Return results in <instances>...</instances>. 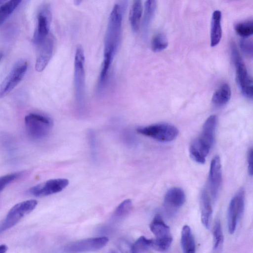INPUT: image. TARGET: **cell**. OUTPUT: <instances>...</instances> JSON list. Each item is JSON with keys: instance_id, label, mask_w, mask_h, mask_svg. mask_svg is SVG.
Masks as SVG:
<instances>
[{"instance_id": "obj_1", "label": "cell", "mask_w": 253, "mask_h": 253, "mask_svg": "<svg viewBox=\"0 0 253 253\" xmlns=\"http://www.w3.org/2000/svg\"><path fill=\"white\" fill-rule=\"evenodd\" d=\"M122 8L118 4L113 7L109 18L105 37L103 62L111 65L118 50L121 37Z\"/></svg>"}, {"instance_id": "obj_14", "label": "cell", "mask_w": 253, "mask_h": 253, "mask_svg": "<svg viewBox=\"0 0 253 253\" xmlns=\"http://www.w3.org/2000/svg\"><path fill=\"white\" fill-rule=\"evenodd\" d=\"M185 201V195L180 188L173 187L166 192L164 206L166 212L169 215L175 213Z\"/></svg>"}, {"instance_id": "obj_32", "label": "cell", "mask_w": 253, "mask_h": 253, "mask_svg": "<svg viewBox=\"0 0 253 253\" xmlns=\"http://www.w3.org/2000/svg\"><path fill=\"white\" fill-rule=\"evenodd\" d=\"M247 162L249 173L252 176L253 175V149L252 148L248 151Z\"/></svg>"}, {"instance_id": "obj_17", "label": "cell", "mask_w": 253, "mask_h": 253, "mask_svg": "<svg viewBox=\"0 0 253 253\" xmlns=\"http://www.w3.org/2000/svg\"><path fill=\"white\" fill-rule=\"evenodd\" d=\"M222 13L220 10H214L211 16V46L214 47L220 42L222 38L221 24Z\"/></svg>"}, {"instance_id": "obj_7", "label": "cell", "mask_w": 253, "mask_h": 253, "mask_svg": "<svg viewBox=\"0 0 253 253\" xmlns=\"http://www.w3.org/2000/svg\"><path fill=\"white\" fill-rule=\"evenodd\" d=\"M38 204L36 200H28L14 205L0 223V233L16 225L25 215L31 212Z\"/></svg>"}, {"instance_id": "obj_23", "label": "cell", "mask_w": 253, "mask_h": 253, "mask_svg": "<svg viewBox=\"0 0 253 253\" xmlns=\"http://www.w3.org/2000/svg\"><path fill=\"white\" fill-rule=\"evenodd\" d=\"M22 0H9L0 6V26L13 12Z\"/></svg>"}, {"instance_id": "obj_36", "label": "cell", "mask_w": 253, "mask_h": 253, "mask_svg": "<svg viewBox=\"0 0 253 253\" xmlns=\"http://www.w3.org/2000/svg\"><path fill=\"white\" fill-rule=\"evenodd\" d=\"M6 0H0V5L4 3Z\"/></svg>"}, {"instance_id": "obj_9", "label": "cell", "mask_w": 253, "mask_h": 253, "mask_svg": "<svg viewBox=\"0 0 253 253\" xmlns=\"http://www.w3.org/2000/svg\"><path fill=\"white\" fill-rule=\"evenodd\" d=\"M27 62L25 60L17 61L4 80L0 84V98L9 93L21 81L27 71Z\"/></svg>"}, {"instance_id": "obj_3", "label": "cell", "mask_w": 253, "mask_h": 253, "mask_svg": "<svg viewBox=\"0 0 253 253\" xmlns=\"http://www.w3.org/2000/svg\"><path fill=\"white\" fill-rule=\"evenodd\" d=\"M231 55L236 68V81L243 95L249 98H253V79L248 74V71L241 56L239 50L232 42L230 45Z\"/></svg>"}, {"instance_id": "obj_19", "label": "cell", "mask_w": 253, "mask_h": 253, "mask_svg": "<svg viewBox=\"0 0 253 253\" xmlns=\"http://www.w3.org/2000/svg\"><path fill=\"white\" fill-rule=\"evenodd\" d=\"M231 96V90L227 84H223L215 91L212 97V104L217 107L226 105Z\"/></svg>"}, {"instance_id": "obj_5", "label": "cell", "mask_w": 253, "mask_h": 253, "mask_svg": "<svg viewBox=\"0 0 253 253\" xmlns=\"http://www.w3.org/2000/svg\"><path fill=\"white\" fill-rule=\"evenodd\" d=\"M150 228L156 237L153 239V250L160 252L167 250L171 245L172 238L169 227L160 215L155 216L150 224Z\"/></svg>"}, {"instance_id": "obj_11", "label": "cell", "mask_w": 253, "mask_h": 253, "mask_svg": "<svg viewBox=\"0 0 253 253\" xmlns=\"http://www.w3.org/2000/svg\"><path fill=\"white\" fill-rule=\"evenodd\" d=\"M51 21L50 9L48 6L44 5L41 8L37 16V25L33 38V42L36 46L49 36Z\"/></svg>"}, {"instance_id": "obj_18", "label": "cell", "mask_w": 253, "mask_h": 253, "mask_svg": "<svg viewBox=\"0 0 253 253\" xmlns=\"http://www.w3.org/2000/svg\"><path fill=\"white\" fill-rule=\"evenodd\" d=\"M216 125V116L212 115L209 116L203 125L202 132L200 137L213 145Z\"/></svg>"}, {"instance_id": "obj_8", "label": "cell", "mask_w": 253, "mask_h": 253, "mask_svg": "<svg viewBox=\"0 0 253 253\" xmlns=\"http://www.w3.org/2000/svg\"><path fill=\"white\" fill-rule=\"evenodd\" d=\"M245 205V191L241 188L231 200L227 210V226L230 234H233L243 213Z\"/></svg>"}, {"instance_id": "obj_35", "label": "cell", "mask_w": 253, "mask_h": 253, "mask_svg": "<svg viewBox=\"0 0 253 253\" xmlns=\"http://www.w3.org/2000/svg\"><path fill=\"white\" fill-rule=\"evenodd\" d=\"M3 56V54L2 52H0V61L2 59V57Z\"/></svg>"}, {"instance_id": "obj_6", "label": "cell", "mask_w": 253, "mask_h": 253, "mask_svg": "<svg viewBox=\"0 0 253 253\" xmlns=\"http://www.w3.org/2000/svg\"><path fill=\"white\" fill-rule=\"evenodd\" d=\"M138 133L161 142H170L178 134L177 128L169 124L159 123L137 128Z\"/></svg>"}, {"instance_id": "obj_22", "label": "cell", "mask_w": 253, "mask_h": 253, "mask_svg": "<svg viewBox=\"0 0 253 253\" xmlns=\"http://www.w3.org/2000/svg\"><path fill=\"white\" fill-rule=\"evenodd\" d=\"M157 6V0H146L144 5L143 28L146 32L152 21Z\"/></svg>"}, {"instance_id": "obj_34", "label": "cell", "mask_w": 253, "mask_h": 253, "mask_svg": "<svg viewBox=\"0 0 253 253\" xmlns=\"http://www.w3.org/2000/svg\"><path fill=\"white\" fill-rule=\"evenodd\" d=\"M84 0H74V3L75 5H80Z\"/></svg>"}, {"instance_id": "obj_28", "label": "cell", "mask_w": 253, "mask_h": 253, "mask_svg": "<svg viewBox=\"0 0 253 253\" xmlns=\"http://www.w3.org/2000/svg\"><path fill=\"white\" fill-rule=\"evenodd\" d=\"M132 204L130 199L123 201L116 208L114 212L113 217L116 219H120L126 216L132 209Z\"/></svg>"}, {"instance_id": "obj_13", "label": "cell", "mask_w": 253, "mask_h": 253, "mask_svg": "<svg viewBox=\"0 0 253 253\" xmlns=\"http://www.w3.org/2000/svg\"><path fill=\"white\" fill-rule=\"evenodd\" d=\"M68 184L69 181L67 179H50L31 187L29 192L36 197L46 196L61 191Z\"/></svg>"}, {"instance_id": "obj_10", "label": "cell", "mask_w": 253, "mask_h": 253, "mask_svg": "<svg viewBox=\"0 0 253 253\" xmlns=\"http://www.w3.org/2000/svg\"><path fill=\"white\" fill-rule=\"evenodd\" d=\"M109 241L106 237L91 238L66 245L63 248L65 252L80 253L94 251L104 247Z\"/></svg>"}, {"instance_id": "obj_30", "label": "cell", "mask_w": 253, "mask_h": 253, "mask_svg": "<svg viewBox=\"0 0 253 253\" xmlns=\"http://www.w3.org/2000/svg\"><path fill=\"white\" fill-rule=\"evenodd\" d=\"M21 173L16 172L6 174L0 177V192L8 184L17 179Z\"/></svg>"}, {"instance_id": "obj_4", "label": "cell", "mask_w": 253, "mask_h": 253, "mask_svg": "<svg viewBox=\"0 0 253 253\" xmlns=\"http://www.w3.org/2000/svg\"><path fill=\"white\" fill-rule=\"evenodd\" d=\"M25 124L28 136L32 139L40 140L47 136L53 124L46 116L30 113L25 116Z\"/></svg>"}, {"instance_id": "obj_27", "label": "cell", "mask_w": 253, "mask_h": 253, "mask_svg": "<svg viewBox=\"0 0 253 253\" xmlns=\"http://www.w3.org/2000/svg\"><path fill=\"white\" fill-rule=\"evenodd\" d=\"M168 44V41L166 35L163 33H158L152 40L151 48L154 52H160L165 49Z\"/></svg>"}, {"instance_id": "obj_20", "label": "cell", "mask_w": 253, "mask_h": 253, "mask_svg": "<svg viewBox=\"0 0 253 253\" xmlns=\"http://www.w3.org/2000/svg\"><path fill=\"white\" fill-rule=\"evenodd\" d=\"M181 246L184 253L195 252L196 246L194 238L190 227L187 225H184L182 229Z\"/></svg>"}, {"instance_id": "obj_26", "label": "cell", "mask_w": 253, "mask_h": 253, "mask_svg": "<svg viewBox=\"0 0 253 253\" xmlns=\"http://www.w3.org/2000/svg\"><path fill=\"white\" fill-rule=\"evenodd\" d=\"M152 249V239H148L144 236L139 237L131 246V252L139 253Z\"/></svg>"}, {"instance_id": "obj_2", "label": "cell", "mask_w": 253, "mask_h": 253, "mask_svg": "<svg viewBox=\"0 0 253 253\" xmlns=\"http://www.w3.org/2000/svg\"><path fill=\"white\" fill-rule=\"evenodd\" d=\"M74 86L78 108L82 110L85 102L84 54L81 45L77 47L74 60Z\"/></svg>"}, {"instance_id": "obj_12", "label": "cell", "mask_w": 253, "mask_h": 253, "mask_svg": "<svg viewBox=\"0 0 253 253\" xmlns=\"http://www.w3.org/2000/svg\"><path fill=\"white\" fill-rule=\"evenodd\" d=\"M222 183V170L220 158L214 156L211 163L209 179L208 188L211 196V199L215 201L220 191Z\"/></svg>"}, {"instance_id": "obj_24", "label": "cell", "mask_w": 253, "mask_h": 253, "mask_svg": "<svg viewBox=\"0 0 253 253\" xmlns=\"http://www.w3.org/2000/svg\"><path fill=\"white\" fill-rule=\"evenodd\" d=\"M213 250L219 253L222 250L223 244V235L220 220L217 219L214 223L213 230Z\"/></svg>"}, {"instance_id": "obj_29", "label": "cell", "mask_w": 253, "mask_h": 253, "mask_svg": "<svg viewBox=\"0 0 253 253\" xmlns=\"http://www.w3.org/2000/svg\"><path fill=\"white\" fill-rule=\"evenodd\" d=\"M240 47L243 52L247 56H253V42L247 38H243L240 41Z\"/></svg>"}, {"instance_id": "obj_25", "label": "cell", "mask_w": 253, "mask_h": 253, "mask_svg": "<svg viewBox=\"0 0 253 253\" xmlns=\"http://www.w3.org/2000/svg\"><path fill=\"white\" fill-rule=\"evenodd\" d=\"M236 33L243 38H248L253 34V22L252 19L247 20L236 23L234 26Z\"/></svg>"}, {"instance_id": "obj_21", "label": "cell", "mask_w": 253, "mask_h": 253, "mask_svg": "<svg viewBox=\"0 0 253 253\" xmlns=\"http://www.w3.org/2000/svg\"><path fill=\"white\" fill-rule=\"evenodd\" d=\"M142 14V6L141 0H134L130 11L129 22L132 30L137 32L139 29Z\"/></svg>"}, {"instance_id": "obj_15", "label": "cell", "mask_w": 253, "mask_h": 253, "mask_svg": "<svg viewBox=\"0 0 253 253\" xmlns=\"http://www.w3.org/2000/svg\"><path fill=\"white\" fill-rule=\"evenodd\" d=\"M38 54L35 69L37 71H42L48 64L53 54L54 41L49 35L41 43L36 46Z\"/></svg>"}, {"instance_id": "obj_33", "label": "cell", "mask_w": 253, "mask_h": 253, "mask_svg": "<svg viewBox=\"0 0 253 253\" xmlns=\"http://www.w3.org/2000/svg\"><path fill=\"white\" fill-rule=\"evenodd\" d=\"M7 247L5 245H0V253H4L7 251Z\"/></svg>"}, {"instance_id": "obj_31", "label": "cell", "mask_w": 253, "mask_h": 253, "mask_svg": "<svg viewBox=\"0 0 253 253\" xmlns=\"http://www.w3.org/2000/svg\"><path fill=\"white\" fill-rule=\"evenodd\" d=\"M6 28L3 31V36L6 39H9L12 38L16 34V28L13 25H9L5 27Z\"/></svg>"}, {"instance_id": "obj_16", "label": "cell", "mask_w": 253, "mask_h": 253, "mask_svg": "<svg viewBox=\"0 0 253 253\" xmlns=\"http://www.w3.org/2000/svg\"><path fill=\"white\" fill-rule=\"evenodd\" d=\"M209 193L206 189H203L200 196V207L201 221L206 228H209L212 215V206Z\"/></svg>"}]
</instances>
